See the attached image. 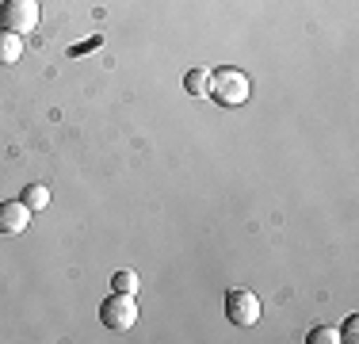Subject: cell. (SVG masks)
Masks as SVG:
<instances>
[{
	"instance_id": "obj_4",
	"label": "cell",
	"mask_w": 359,
	"mask_h": 344,
	"mask_svg": "<svg viewBox=\"0 0 359 344\" xmlns=\"http://www.w3.org/2000/svg\"><path fill=\"white\" fill-rule=\"evenodd\" d=\"M260 314H264V306H260V298H256L252 291L237 287V291H229V295H226V317L237 325V329L256 325V322H260Z\"/></svg>"
},
{
	"instance_id": "obj_6",
	"label": "cell",
	"mask_w": 359,
	"mask_h": 344,
	"mask_svg": "<svg viewBox=\"0 0 359 344\" xmlns=\"http://www.w3.org/2000/svg\"><path fill=\"white\" fill-rule=\"evenodd\" d=\"M23 58V34L0 31V65H15Z\"/></svg>"
},
{
	"instance_id": "obj_2",
	"label": "cell",
	"mask_w": 359,
	"mask_h": 344,
	"mask_svg": "<svg viewBox=\"0 0 359 344\" xmlns=\"http://www.w3.org/2000/svg\"><path fill=\"white\" fill-rule=\"evenodd\" d=\"M39 27V0H4L0 4V31L27 34Z\"/></svg>"
},
{
	"instance_id": "obj_8",
	"label": "cell",
	"mask_w": 359,
	"mask_h": 344,
	"mask_svg": "<svg viewBox=\"0 0 359 344\" xmlns=\"http://www.w3.org/2000/svg\"><path fill=\"white\" fill-rule=\"evenodd\" d=\"M207 81H210L207 69H191V73L184 77V88L191 92V96H207Z\"/></svg>"
},
{
	"instance_id": "obj_1",
	"label": "cell",
	"mask_w": 359,
	"mask_h": 344,
	"mask_svg": "<svg viewBox=\"0 0 359 344\" xmlns=\"http://www.w3.org/2000/svg\"><path fill=\"white\" fill-rule=\"evenodd\" d=\"M249 92H252V81L233 65H218L207 81V96H215L222 107H241L249 100Z\"/></svg>"
},
{
	"instance_id": "obj_11",
	"label": "cell",
	"mask_w": 359,
	"mask_h": 344,
	"mask_svg": "<svg viewBox=\"0 0 359 344\" xmlns=\"http://www.w3.org/2000/svg\"><path fill=\"white\" fill-rule=\"evenodd\" d=\"M355 333H359V317H348V322H344V333H340V340H359Z\"/></svg>"
},
{
	"instance_id": "obj_7",
	"label": "cell",
	"mask_w": 359,
	"mask_h": 344,
	"mask_svg": "<svg viewBox=\"0 0 359 344\" xmlns=\"http://www.w3.org/2000/svg\"><path fill=\"white\" fill-rule=\"evenodd\" d=\"M23 203L31 206V214L46 211V206H50V187H46V184H27V192H23Z\"/></svg>"
},
{
	"instance_id": "obj_3",
	"label": "cell",
	"mask_w": 359,
	"mask_h": 344,
	"mask_svg": "<svg viewBox=\"0 0 359 344\" xmlns=\"http://www.w3.org/2000/svg\"><path fill=\"white\" fill-rule=\"evenodd\" d=\"M100 322H104L111 333L134 329V322H138V303H134V295H118L115 291V295L100 306Z\"/></svg>"
},
{
	"instance_id": "obj_5",
	"label": "cell",
	"mask_w": 359,
	"mask_h": 344,
	"mask_svg": "<svg viewBox=\"0 0 359 344\" xmlns=\"http://www.w3.org/2000/svg\"><path fill=\"white\" fill-rule=\"evenodd\" d=\"M31 226V206L23 199L0 203V234H23Z\"/></svg>"
},
{
	"instance_id": "obj_9",
	"label": "cell",
	"mask_w": 359,
	"mask_h": 344,
	"mask_svg": "<svg viewBox=\"0 0 359 344\" xmlns=\"http://www.w3.org/2000/svg\"><path fill=\"white\" fill-rule=\"evenodd\" d=\"M111 287H115L118 295H138V275L123 268V272H115V275H111Z\"/></svg>"
},
{
	"instance_id": "obj_10",
	"label": "cell",
	"mask_w": 359,
	"mask_h": 344,
	"mask_svg": "<svg viewBox=\"0 0 359 344\" xmlns=\"http://www.w3.org/2000/svg\"><path fill=\"white\" fill-rule=\"evenodd\" d=\"M310 344H332V340H340V333L332 329V325H318V329H310V337H306Z\"/></svg>"
}]
</instances>
